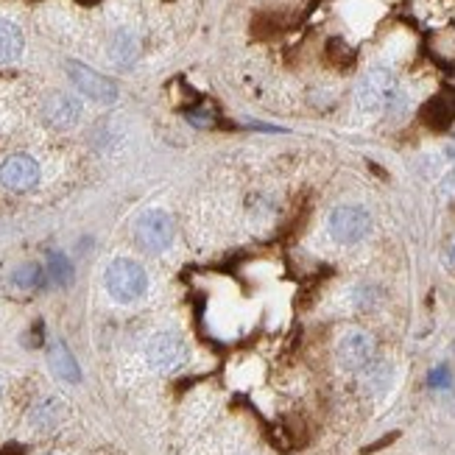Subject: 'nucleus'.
Returning a JSON list of instances; mask_svg holds the SVG:
<instances>
[{
    "label": "nucleus",
    "instance_id": "7ed1b4c3",
    "mask_svg": "<svg viewBox=\"0 0 455 455\" xmlns=\"http://www.w3.org/2000/svg\"><path fill=\"white\" fill-rule=\"evenodd\" d=\"M327 232L335 243L355 246L371 232V212L361 204H339L327 215Z\"/></svg>",
    "mask_w": 455,
    "mask_h": 455
},
{
    "label": "nucleus",
    "instance_id": "423d86ee",
    "mask_svg": "<svg viewBox=\"0 0 455 455\" xmlns=\"http://www.w3.org/2000/svg\"><path fill=\"white\" fill-rule=\"evenodd\" d=\"M68 76H70V82L76 84V90L82 92L84 98H90V101L115 104L117 87H115V82H109L107 76L95 73L92 68H87L82 62H68Z\"/></svg>",
    "mask_w": 455,
    "mask_h": 455
},
{
    "label": "nucleus",
    "instance_id": "f257e3e1",
    "mask_svg": "<svg viewBox=\"0 0 455 455\" xmlns=\"http://www.w3.org/2000/svg\"><path fill=\"white\" fill-rule=\"evenodd\" d=\"M355 98H358V107L369 115L378 112H388L403 101L400 92V82L394 70L388 68H371L363 73V78L358 82V90H355Z\"/></svg>",
    "mask_w": 455,
    "mask_h": 455
},
{
    "label": "nucleus",
    "instance_id": "f8f14e48",
    "mask_svg": "<svg viewBox=\"0 0 455 455\" xmlns=\"http://www.w3.org/2000/svg\"><path fill=\"white\" fill-rule=\"evenodd\" d=\"M12 283L23 291H31V288H39L45 283V271L39 263H23L12 271Z\"/></svg>",
    "mask_w": 455,
    "mask_h": 455
},
{
    "label": "nucleus",
    "instance_id": "6ab92c4d",
    "mask_svg": "<svg viewBox=\"0 0 455 455\" xmlns=\"http://www.w3.org/2000/svg\"><path fill=\"white\" fill-rule=\"evenodd\" d=\"M48 455H53V452H48Z\"/></svg>",
    "mask_w": 455,
    "mask_h": 455
},
{
    "label": "nucleus",
    "instance_id": "9d476101",
    "mask_svg": "<svg viewBox=\"0 0 455 455\" xmlns=\"http://www.w3.org/2000/svg\"><path fill=\"white\" fill-rule=\"evenodd\" d=\"M48 363H51V369H53V374H56L59 380H65V383H78V380H82V369H78L73 352L68 349L65 341H53L51 344Z\"/></svg>",
    "mask_w": 455,
    "mask_h": 455
},
{
    "label": "nucleus",
    "instance_id": "f3484780",
    "mask_svg": "<svg viewBox=\"0 0 455 455\" xmlns=\"http://www.w3.org/2000/svg\"><path fill=\"white\" fill-rule=\"evenodd\" d=\"M450 260H452V266H455V243L450 246Z\"/></svg>",
    "mask_w": 455,
    "mask_h": 455
},
{
    "label": "nucleus",
    "instance_id": "1a4fd4ad",
    "mask_svg": "<svg viewBox=\"0 0 455 455\" xmlns=\"http://www.w3.org/2000/svg\"><path fill=\"white\" fill-rule=\"evenodd\" d=\"M82 112H84L82 101L70 92H53L43 104V117L53 129H73L78 121H82Z\"/></svg>",
    "mask_w": 455,
    "mask_h": 455
},
{
    "label": "nucleus",
    "instance_id": "9b49d317",
    "mask_svg": "<svg viewBox=\"0 0 455 455\" xmlns=\"http://www.w3.org/2000/svg\"><path fill=\"white\" fill-rule=\"evenodd\" d=\"M26 48V36L14 26L12 20H0V65H9L14 59H20Z\"/></svg>",
    "mask_w": 455,
    "mask_h": 455
},
{
    "label": "nucleus",
    "instance_id": "20e7f679",
    "mask_svg": "<svg viewBox=\"0 0 455 455\" xmlns=\"http://www.w3.org/2000/svg\"><path fill=\"white\" fill-rule=\"evenodd\" d=\"M173 235H176V224L168 210L151 207L134 221V237H137V246L143 251L163 254L173 243Z\"/></svg>",
    "mask_w": 455,
    "mask_h": 455
},
{
    "label": "nucleus",
    "instance_id": "ddd939ff",
    "mask_svg": "<svg viewBox=\"0 0 455 455\" xmlns=\"http://www.w3.org/2000/svg\"><path fill=\"white\" fill-rule=\"evenodd\" d=\"M48 280L56 285H68L73 280V263L62 251H53L51 260H48Z\"/></svg>",
    "mask_w": 455,
    "mask_h": 455
},
{
    "label": "nucleus",
    "instance_id": "0eeeda50",
    "mask_svg": "<svg viewBox=\"0 0 455 455\" xmlns=\"http://www.w3.org/2000/svg\"><path fill=\"white\" fill-rule=\"evenodd\" d=\"M39 163L28 154H12L0 163V185L12 193H26L39 185Z\"/></svg>",
    "mask_w": 455,
    "mask_h": 455
},
{
    "label": "nucleus",
    "instance_id": "a211bd4d",
    "mask_svg": "<svg viewBox=\"0 0 455 455\" xmlns=\"http://www.w3.org/2000/svg\"><path fill=\"white\" fill-rule=\"evenodd\" d=\"M0 394H4V388H0Z\"/></svg>",
    "mask_w": 455,
    "mask_h": 455
},
{
    "label": "nucleus",
    "instance_id": "4468645a",
    "mask_svg": "<svg viewBox=\"0 0 455 455\" xmlns=\"http://www.w3.org/2000/svg\"><path fill=\"white\" fill-rule=\"evenodd\" d=\"M59 413H62V403L59 400H45L39 403L31 413V422L34 427H53L59 422Z\"/></svg>",
    "mask_w": 455,
    "mask_h": 455
},
{
    "label": "nucleus",
    "instance_id": "dca6fc26",
    "mask_svg": "<svg viewBox=\"0 0 455 455\" xmlns=\"http://www.w3.org/2000/svg\"><path fill=\"white\" fill-rule=\"evenodd\" d=\"M427 386H430V388H439V391L450 388V386H452V374H450V366H447V363H442V366L433 369V371L427 374Z\"/></svg>",
    "mask_w": 455,
    "mask_h": 455
},
{
    "label": "nucleus",
    "instance_id": "6e6552de",
    "mask_svg": "<svg viewBox=\"0 0 455 455\" xmlns=\"http://www.w3.org/2000/svg\"><path fill=\"white\" fill-rule=\"evenodd\" d=\"M335 358H339L341 369L361 371L374 358V339L363 330H349V332L341 335L339 347H335Z\"/></svg>",
    "mask_w": 455,
    "mask_h": 455
},
{
    "label": "nucleus",
    "instance_id": "2eb2a0df",
    "mask_svg": "<svg viewBox=\"0 0 455 455\" xmlns=\"http://www.w3.org/2000/svg\"><path fill=\"white\" fill-rule=\"evenodd\" d=\"M134 51H137V45H134V36L132 34H126V31H121L115 36V43H112V56H115V62L117 65H132V59H134Z\"/></svg>",
    "mask_w": 455,
    "mask_h": 455
},
{
    "label": "nucleus",
    "instance_id": "39448f33",
    "mask_svg": "<svg viewBox=\"0 0 455 455\" xmlns=\"http://www.w3.org/2000/svg\"><path fill=\"white\" fill-rule=\"evenodd\" d=\"M146 361L154 371L171 374L188 363V344L176 332H156L146 344Z\"/></svg>",
    "mask_w": 455,
    "mask_h": 455
},
{
    "label": "nucleus",
    "instance_id": "f03ea898",
    "mask_svg": "<svg viewBox=\"0 0 455 455\" xmlns=\"http://www.w3.org/2000/svg\"><path fill=\"white\" fill-rule=\"evenodd\" d=\"M104 285H107V293L115 302L132 305V302L146 296L148 274L137 260H129V257H115L104 271Z\"/></svg>",
    "mask_w": 455,
    "mask_h": 455
}]
</instances>
